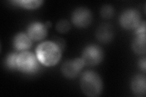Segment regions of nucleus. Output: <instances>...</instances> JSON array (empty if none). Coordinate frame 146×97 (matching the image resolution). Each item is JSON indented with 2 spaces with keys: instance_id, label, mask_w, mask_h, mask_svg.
<instances>
[{
  "instance_id": "obj_5",
  "label": "nucleus",
  "mask_w": 146,
  "mask_h": 97,
  "mask_svg": "<svg viewBox=\"0 0 146 97\" xmlns=\"http://www.w3.org/2000/svg\"><path fill=\"white\" fill-rule=\"evenodd\" d=\"M119 23L127 30L136 29L141 23L139 12L135 9L130 8L124 11L119 17Z\"/></svg>"
},
{
  "instance_id": "obj_6",
  "label": "nucleus",
  "mask_w": 146,
  "mask_h": 97,
  "mask_svg": "<svg viewBox=\"0 0 146 97\" xmlns=\"http://www.w3.org/2000/svg\"><path fill=\"white\" fill-rule=\"evenodd\" d=\"M93 20V15L88 9L80 7L77 8L72 12L71 20L73 24L79 28L88 26Z\"/></svg>"
},
{
  "instance_id": "obj_12",
  "label": "nucleus",
  "mask_w": 146,
  "mask_h": 97,
  "mask_svg": "<svg viewBox=\"0 0 146 97\" xmlns=\"http://www.w3.org/2000/svg\"><path fill=\"white\" fill-rule=\"evenodd\" d=\"M13 46L18 50H26L32 46V41L28 35L24 33L17 34L13 39Z\"/></svg>"
},
{
  "instance_id": "obj_17",
  "label": "nucleus",
  "mask_w": 146,
  "mask_h": 97,
  "mask_svg": "<svg viewBox=\"0 0 146 97\" xmlns=\"http://www.w3.org/2000/svg\"><path fill=\"white\" fill-rule=\"evenodd\" d=\"M138 66L141 69V71H143L144 72H145L146 70V60L145 58L144 57L141 58L138 63Z\"/></svg>"
},
{
  "instance_id": "obj_4",
  "label": "nucleus",
  "mask_w": 146,
  "mask_h": 97,
  "mask_svg": "<svg viewBox=\"0 0 146 97\" xmlns=\"http://www.w3.org/2000/svg\"><path fill=\"white\" fill-rule=\"evenodd\" d=\"M104 55L103 50L99 46L90 44L84 49L82 59L85 65L94 66L101 63L104 58Z\"/></svg>"
},
{
  "instance_id": "obj_2",
  "label": "nucleus",
  "mask_w": 146,
  "mask_h": 97,
  "mask_svg": "<svg viewBox=\"0 0 146 97\" xmlns=\"http://www.w3.org/2000/svg\"><path fill=\"white\" fill-rule=\"evenodd\" d=\"M80 85L83 93L90 97H96L102 94L103 82L98 73L87 71L82 75Z\"/></svg>"
},
{
  "instance_id": "obj_14",
  "label": "nucleus",
  "mask_w": 146,
  "mask_h": 97,
  "mask_svg": "<svg viewBox=\"0 0 146 97\" xmlns=\"http://www.w3.org/2000/svg\"><path fill=\"white\" fill-rule=\"evenodd\" d=\"M100 13L102 18L105 19H109L115 14V9L112 6L106 4V5H104L100 9Z\"/></svg>"
},
{
  "instance_id": "obj_1",
  "label": "nucleus",
  "mask_w": 146,
  "mask_h": 97,
  "mask_svg": "<svg viewBox=\"0 0 146 97\" xmlns=\"http://www.w3.org/2000/svg\"><path fill=\"white\" fill-rule=\"evenodd\" d=\"M61 49L52 41H45L40 44L36 49V56L40 63L46 66H53L60 61Z\"/></svg>"
},
{
  "instance_id": "obj_9",
  "label": "nucleus",
  "mask_w": 146,
  "mask_h": 97,
  "mask_svg": "<svg viewBox=\"0 0 146 97\" xmlns=\"http://www.w3.org/2000/svg\"><path fill=\"white\" fill-rule=\"evenodd\" d=\"M48 27L45 24L35 21L29 24L27 28V35L30 38L34 41H40L44 39L47 35Z\"/></svg>"
},
{
  "instance_id": "obj_7",
  "label": "nucleus",
  "mask_w": 146,
  "mask_h": 97,
  "mask_svg": "<svg viewBox=\"0 0 146 97\" xmlns=\"http://www.w3.org/2000/svg\"><path fill=\"white\" fill-rule=\"evenodd\" d=\"M132 49L138 55H144L145 48V22H141L136 29L135 37L131 44Z\"/></svg>"
},
{
  "instance_id": "obj_18",
  "label": "nucleus",
  "mask_w": 146,
  "mask_h": 97,
  "mask_svg": "<svg viewBox=\"0 0 146 97\" xmlns=\"http://www.w3.org/2000/svg\"><path fill=\"white\" fill-rule=\"evenodd\" d=\"M55 43H56L59 48L61 49L62 50H63L65 47V42L63 39L62 38H57V40L55 41Z\"/></svg>"
},
{
  "instance_id": "obj_3",
  "label": "nucleus",
  "mask_w": 146,
  "mask_h": 97,
  "mask_svg": "<svg viewBox=\"0 0 146 97\" xmlns=\"http://www.w3.org/2000/svg\"><path fill=\"white\" fill-rule=\"evenodd\" d=\"M38 59L33 53L25 51L18 55V70L26 73H35L39 68Z\"/></svg>"
},
{
  "instance_id": "obj_15",
  "label": "nucleus",
  "mask_w": 146,
  "mask_h": 97,
  "mask_svg": "<svg viewBox=\"0 0 146 97\" xmlns=\"http://www.w3.org/2000/svg\"><path fill=\"white\" fill-rule=\"evenodd\" d=\"M17 57L18 55L15 53H11L8 55L6 59V64L8 68L11 70H18Z\"/></svg>"
},
{
  "instance_id": "obj_13",
  "label": "nucleus",
  "mask_w": 146,
  "mask_h": 97,
  "mask_svg": "<svg viewBox=\"0 0 146 97\" xmlns=\"http://www.w3.org/2000/svg\"><path fill=\"white\" fill-rule=\"evenodd\" d=\"M12 3L24 9H35L42 6L43 1L42 0H17L13 1Z\"/></svg>"
},
{
  "instance_id": "obj_16",
  "label": "nucleus",
  "mask_w": 146,
  "mask_h": 97,
  "mask_svg": "<svg viewBox=\"0 0 146 97\" xmlns=\"http://www.w3.org/2000/svg\"><path fill=\"white\" fill-rule=\"evenodd\" d=\"M71 29V24L66 20H60L56 24V30L60 34H65Z\"/></svg>"
},
{
  "instance_id": "obj_11",
  "label": "nucleus",
  "mask_w": 146,
  "mask_h": 97,
  "mask_svg": "<svg viewBox=\"0 0 146 97\" xmlns=\"http://www.w3.org/2000/svg\"><path fill=\"white\" fill-rule=\"evenodd\" d=\"M145 76L142 74L135 75L131 79V89L137 96H144L146 92Z\"/></svg>"
},
{
  "instance_id": "obj_10",
  "label": "nucleus",
  "mask_w": 146,
  "mask_h": 97,
  "mask_svg": "<svg viewBox=\"0 0 146 97\" xmlns=\"http://www.w3.org/2000/svg\"><path fill=\"white\" fill-rule=\"evenodd\" d=\"M96 36L100 43L106 44L111 42L115 36L113 27L107 23L100 24L96 31Z\"/></svg>"
},
{
  "instance_id": "obj_8",
  "label": "nucleus",
  "mask_w": 146,
  "mask_h": 97,
  "mask_svg": "<svg viewBox=\"0 0 146 97\" xmlns=\"http://www.w3.org/2000/svg\"><path fill=\"white\" fill-rule=\"evenodd\" d=\"M84 66L85 64L82 58L70 59L62 64L61 71L64 77L68 79H72L78 75Z\"/></svg>"
}]
</instances>
